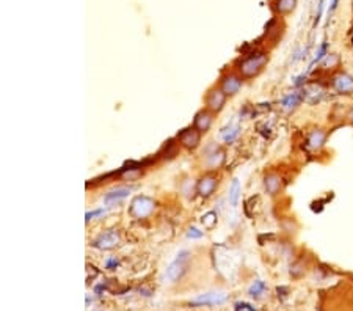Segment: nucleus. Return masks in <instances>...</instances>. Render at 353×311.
Returning <instances> with one entry per match:
<instances>
[{"label": "nucleus", "mask_w": 353, "mask_h": 311, "mask_svg": "<svg viewBox=\"0 0 353 311\" xmlns=\"http://www.w3.org/2000/svg\"><path fill=\"white\" fill-rule=\"evenodd\" d=\"M155 207L154 200L148 198V197H135L130 203V214H132L135 218H146L152 214Z\"/></svg>", "instance_id": "1"}, {"label": "nucleus", "mask_w": 353, "mask_h": 311, "mask_svg": "<svg viewBox=\"0 0 353 311\" xmlns=\"http://www.w3.org/2000/svg\"><path fill=\"white\" fill-rule=\"evenodd\" d=\"M267 63V55L266 54H257L253 57H248L240 63V72L245 77H253L256 75L260 69L264 68V64Z\"/></svg>", "instance_id": "2"}, {"label": "nucleus", "mask_w": 353, "mask_h": 311, "mask_svg": "<svg viewBox=\"0 0 353 311\" xmlns=\"http://www.w3.org/2000/svg\"><path fill=\"white\" fill-rule=\"evenodd\" d=\"M187 259H189V253L187 252L179 253L174 261L168 266L166 274H165V280H168L169 283H176L178 280H181V277L184 275V272H186Z\"/></svg>", "instance_id": "3"}, {"label": "nucleus", "mask_w": 353, "mask_h": 311, "mask_svg": "<svg viewBox=\"0 0 353 311\" xmlns=\"http://www.w3.org/2000/svg\"><path fill=\"white\" fill-rule=\"evenodd\" d=\"M228 299V295L223 294V292H206V294H201L198 297H195V299L190 302L192 306H211V305H221L225 303Z\"/></svg>", "instance_id": "4"}, {"label": "nucleus", "mask_w": 353, "mask_h": 311, "mask_svg": "<svg viewBox=\"0 0 353 311\" xmlns=\"http://www.w3.org/2000/svg\"><path fill=\"white\" fill-rule=\"evenodd\" d=\"M333 88L341 95H351L353 93V75L348 72H337L333 81H331Z\"/></svg>", "instance_id": "5"}, {"label": "nucleus", "mask_w": 353, "mask_h": 311, "mask_svg": "<svg viewBox=\"0 0 353 311\" xmlns=\"http://www.w3.org/2000/svg\"><path fill=\"white\" fill-rule=\"evenodd\" d=\"M225 102H226V93L223 90H211V92L207 93V98H206L207 110L217 113L225 107Z\"/></svg>", "instance_id": "6"}, {"label": "nucleus", "mask_w": 353, "mask_h": 311, "mask_svg": "<svg viewBox=\"0 0 353 311\" xmlns=\"http://www.w3.org/2000/svg\"><path fill=\"white\" fill-rule=\"evenodd\" d=\"M200 140H201V132L196 127L186 129V131H182L181 135H179L181 145L189 148V149H195L196 146H198L200 145Z\"/></svg>", "instance_id": "7"}, {"label": "nucleus", "mask_w": 353, "mask_h": 311, "mask_svg": "<svg viewBox=\"0 0 353 311\" xmlns=\"http://www.w3.org/2000/svg\"><path fill=\"white\" fill-rule=\"evenodd\" d=\"M118 242H120V235L116 231L110 229L107 232L101 235L96 241H95V247L101 249V250H110L113 247H116Z\"/></svg>", "instance_id": "8"}, {"label": "nucleus", "mask_w": 353, "mask_h": 311, "mask_svg": "<svg viewBox=\"0 0 353 311\" xmlns=\"http://www.w3.org/2000/svg\"><path fill=\"white\" fill-rule=\"evenodd\" d=\"M242 88V79L235 74H228L221 79V90L226 93V96H234L240 92Z\"/></svg>", "instance_id": "9"}, {"label": "nucleus", "mask_w": 353, "mask_h": 311, "mask_svg": "<svg viewBox=\"0 0 353 311\" xmlns=\"http://www.w3.org/2000/svg\"><path fill=\"white\" fill-rule=\"evenodd\" d=\"M306 98V92L303 90V92H294V93H289V95H286L281 101V107L286 110V112H291L294 110L300 102H302L303 99Z\"/></svg>", "instance_id": "10"}, {"label": "nucleus", "mask_w": 353, "mask_h": 311, "mask_svg": "<svg viewBox=\"0 0 353 311\" xmlns=\"http://www.w3.org/2000/svg\"><path fill=\"white\" fill-rule=\"evenodd\" d=\"M212 126V115L209 113L207 110H201L196 113L195 116V127L198 129V131L203 134V132H207L209 129Z\"/></svg>", "instance_id": "11"}, {"label": "nucleus", "mask_w": 353, "mask_h": 311, "mask_svg": "<svg viewBox=\"0 0 353 311\" xmlns=\"http://www.w3.org/2000/svg\"><path fill=\"white\" fill-rule=\"evenodd\" d=\"M130 193V189L127 187H118V189H113L110 190L109 193H106V197H104V204H113V203H120L123 201L124 198L129 197Z\"/></svg>", "instance_id": "12"}, {"label": "nucleus", "mask_w": 353, "mask_h": 311, "mask_svg": "<svg viewBox=\"0 0 353 311\" xmlns=\"http://www.w3.org/2000/svg\"><path fill=\"white\" fill-rule=\"evenodd\" d=\"M325 138H326V134L322 129H316V131H312L308 137V146L312 151H319L325 143Z\"/></svg>", "instance_id": "13"}, {"label": "nucleus", "mask_w": 353, "mask_h": 311, "mask_svg": "<svg viewBox=\"0 0 353 311\" xmlns=\"http://www.w3.org/2000/svg\"><path fill=\"white\" fill-rule=\"evenodd\" d=\"M217 187V179L214 176H204L198 183V193L201 197H209Z\"/></svg>", "instance_id": "14"}, {"label": "nucleus", "mask_w": 353, "mask_h": 311, "mask_svg": "<svg viewBox=\"0 0 353 311\" xmlns=\"http://www.w3.org/2000/svg\"><path fill=\"white\" fill-rule=\"evenodd\" d=\"M239 134H240V126L237 123H231L223 129V131H221L220 137L225 143H232V141L239 137Z\"/></svg>", "instance_id": "15"}, {"label": "nucleus", "mask_w": 353, "mask_h": 311, "mask_svg": "<svg viewBox=\"0 0 353 311\" xmlns=\"http://www.w3.org/2000/svg\"><path fill=\"white\" fill-rule=\"evenodd\" d=\"M264 186H266V190L270 193V195H275V193H278V190L281 187V179H280L278 175L270 173L264 179Z\"/></svg>", "instance_id": "16"}, {"label": "nucleus", "mask_w": 353, "mask_h": 311, "mask_svg": "<svg viewBox=\"0 0 353 311\" xmlns=\"http://www.w3.org/2000/svg\"><path fill=\"white\" fill-rule=\"evenodd\" d=\"M240 192H242V187H240L239 179L234 178L232 183H231V187H229V203H231V206H237L239 198H240Z\"/></svg>", "instance_id": "17"}, {"label": "nucleus", "mask_w": 353, "mask_h": 311, "mask_svg": "<svg viewBox=\"0 0 353 311\" xmlns=\"http://www.w3.org/2000/svg\"><path fill=\"white\" fill-rule=\"evenodd\" d=\"M223 161H225V154H223V151H214L212 154H209L207 156V165L209 167H214V168H217V167H220L221 164H223Z\"/></svg>", "instance_id": "18"}, {"label": "nucleus", "mask_w": 353, "mask_h": 311, "mask_svg": "<svg viewBox=\"0 0 353 311\" xmlns=\"http://www.w3.org/2000/svg\"><path fill=\"white\" fill-rule=\"evenodd\" d=\"M295 5H297V0H278L277 10H278V13H281V15H287V13L294 11Z\"/></svg>", "instance_id": "19"}, {"label": "nucleus", "mask_w": 353, "mask_h": 311, "mask_svg": "<svg viewBox=\"0 0 353 311\" xmlns=\"http://www.w3.org/2000/svg\"><path fill=\"white\" fill-rule=\"evenodd\" d=\"M328 55L326 54V43H322L320 44V47H319V50H317V54H316V57H314V60L311 61V64H309V68H308V71H311L314 66H316L317 63H320V61H323V58Z\"/></svg>", "instance_id": "20"}, {"label": "nucleus", "mask_w": 353, "mask_h": 311, "mask_svg": "<svg viewBox=\"0 0 353 311\" xmlns=\"http://www.w3.org/2000/svg\"><path fill=\"white\" fill-rule=\"evenodd\" d=\"M266 289H267V286H266V283L264 281H260V280H257V281H254L253 284H251V288H250V295H253V297H260L262 295L264 292H266Z\"/></svg>", "instance_id": "21"}, {"label": "nucleus", "mask_w": 353, "mask_h": 311, "mask_svg": "<svg viewBox=\"0 0 353 311\" xmlns=\"http://www.w3.org/2000/svg\"><path fill=\"white\" fill-rule=\"evenodd\" d=\"M201 222L206 228H214L217 225V214L215 212H207L203 215Z\"/></svg>", "instance_id": "22"}, {"label": "nucleus", "mask_w": 353, "mask_h": 311, "mask_svg": "<svg viewBox=\"0 0 353 311\" xmlns=\"http://www.w3.org/2000/svg\"><path fill=\"white\" fill-rule=\"evenodd\" d=\"M323 66L325 68H333V66H336V64L339 63V58H337V55H334V54H328V55H326L325 58H323Z\"/></svg>", "instance_id": "23"}, {"label": "nucleus", "mask_w": 353, "mask_h": 311, "mask_svg": "<svg viewBox=\"0 0 353 311\" xmlns=\"http://www.w3.org/2000/svg\"><path fill=\"white\" fill-rule=\"evenodd\" d=\"M141 175L140 170H137V168H126V172H123V178L124 179H129V181H132L135 178H138Z\"/></svg>", "instance_id": "24"}, {"label": "nucleus", "mask_w": 353, "mask_h": 311, "mask_svg": "<svg viewBox=\"0 0 353 311\" xmlns=\"http://www.w3.org/2000/svg\"><path fill=\"white\" fill-rule=\"evenodd\" d=\"M187 238H189V239H201V238H203V231H200L198 228L192 226V228L189 229V232H187Z\"/></svg>", "instance_id": "25"}, {"label": "nucleus", "mask_w": 353, "mask_h": 311, "mask_svg": "<svg viewBox=\"0 0 353 311\" xmlns=\"http://www.w3.org/2000/svg\"><path fill=\"white\" fill-rule=\"evenodd\" d=\"M323 8H325V0H319V8H317V13H316V19H314V25H317V24L320 22Z\"/></svg>", "instance_id": "26"}, {"label": "nucleus", "mask_w": 353, "mask_h": 311, "mask_svg": "<svg viewBox=\"0 0 353 311\" xmlns=\"http://www.w3.org/2000/svg\"><path fill=\"white\" fill-rule=\"evenodd\" d=\"M104 212H106V209H104V207H101V209H96V211H91V212H86V222H90L91 218H95V217H98V215H102Z\"/></svg>", "instance_id": "27"}, {"label": "nucleus", "mask_w": 353, "mask_h": 311, "mask_svg": "<svg viewBox=\"0 0 353 311\" xmlns=\"http://www.w3.org/2000/svg\"><path fill=\"white\" fill-rule=\"evenodd\" d=\"M235 311H256V309L248 303H237L235 305Z\"/></svg>", "instance_id": "28"}, {"label": "nucleus", "mask_w": 353, "mask_h": 311, "mask_svg": "<svg viewBox=\"0 0 353 311\" xmlns=\"http://www.w3.org/2000/svg\"><path fill=\"white\" fill-rule=\"evenodd\" d=\"M116 266H118V261H116L115 258H110L109 261H107V267H109V269H113V267H116Z\"/></svg>", "instance_id": "29"}, {"label": "nucleus", "mask_w": 353, "mask_h": 311, "mask_svg": "<svg viewBox=\"0 0 353 311\" xmlns=\"http://www.w3.org/2000/svg\"><path fill=\"white\" fill-rule=\"evenodd\" d=\"M337 4H339V0H333V2H331V7H330V13H333V11L336 10Z\"/></svg>", "instance_id": "30"}, {"label": "nucleus", "mask_w": 353, "mask_h": 311, "mask_svg": "<svg viewBox=\"0 0 353 311\" xmlns=\"http://www.w3.org/2000/svg\"><path fill=\"white\" fill-rule=\"evenodd\" d=\"M348 118H350V120H351V121H353V110H351V112H350V113H348Z\"/></svg>", "instance_id": "31"}]
</instances>
